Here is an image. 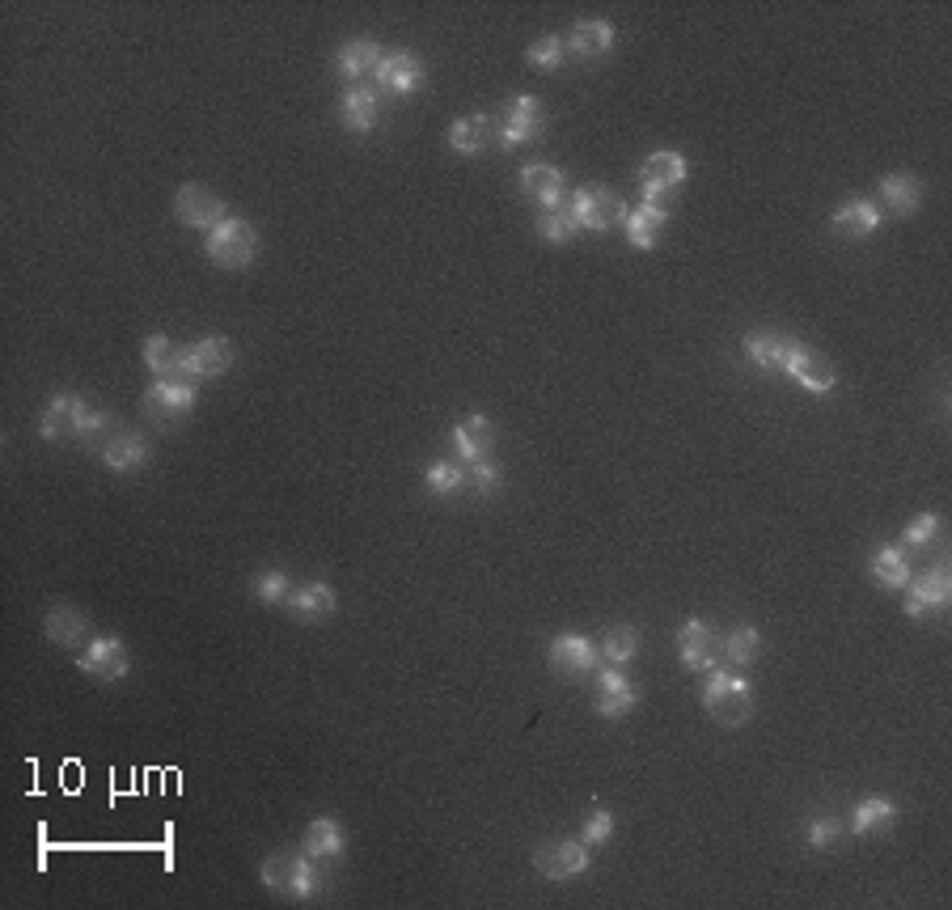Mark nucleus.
I'll return each mask as SVG.
<instances>
[{"instance_id":"45","label":"nucleus","mask_w":952,"mask_h":910,"mask_svg":"<svg viewBox=\"0 0 952 910\" xmlns=\"http://www.w3.org/2000/svg\"><path fill=\"white\" fill-rule=\"evenodd\" d=\"M834 838H843V822H834V818H821L809 826V847H830Z\"/></svg>"},{"instance_id":"21","label":"nucleus","mask_w":952,"mask_h":910,"mask_svg":"<svg viewBox=\"0 0 952 910\" xmlns=\"http://www.w3.org/2000/svg\"><path fill=\"white\" fill-rule=\"evenodd\" d=\"M495 445V432H491L488 415H466L462 424L453 428V449L462 453L466 462H483Z\"/></svg>"},{"instance_id":"29","label":"nucleus","mask_w":952,"mask_h":910,"mask_svg":"<svg viewBox=\"0 0 952 910\" xmlns=\"http://www.w3.org/2000/svg\"><path fill=\"white\" fill-rule=\"evenodd\" d=\"M300 847H305L309 859H335V855H343L348 838H343V826L335 818H318V822H309Z\"/></svg>"},{"instance_id":"34","label":"nucleus","mask_w":952,"mask_h":910,"mask_svg":"<svg viewBox=\"0 0 952 910\" xmlns=\"http://www.w3.org/2000/svg\"><path fill=\"white\" fill-rule=\"evenodd\" d=\"M610 43H614V26H610V22H580V26L571 30V39H568V47L580 59L605 56V52H610Z\"/></svg>"},{"instance_id":"11","label":"nucleus","mask_w":952,"mask_h":910,"mask_svg":"<svg viewBox=\"0 0 952 910\" xmlns=\"http://www.w3.org/2000/svg\"><path fill=\"white\" fill-rule=\"evenodd\" d=\"M550 669L563 678V682H580L598 669V648L593 639L584 635H555L550 639Z\"/></svg>"},{"instance_id":"17","label":"nucleus","mask_w":952,"mask_h":910,"mask_svg":"<svg viewBox=\"0 0 952 910\" xmlns=\"http://www.w3.org/2000/svg\"><path fill=\"white\" fill-rule=\"evenodd\" d=\"M233 343L225 335H208V339H195L187 348V377H220L229 364H233Z\"/></svg>"},{"instance_id":"18","label":"nucleus","mask_w":952,"mask_h":910,"mask_svg":"<svg viewBox=\"0 0 952 910\" xmlns=\"http://www.w3.org/2000/svg\"><path fill=\"white\" fill-rule=\"evenodd\" d=\"M830 229H834L839 238H846V242H860V238H868V233L880 229V212H876V204H868V199H851V204H843V208L830 217Z\"/></svg>"},{"instance_id":"24","label":"nucleus","mask_w":952,"mask_h":910,"mask_svg":"<svg viewBox=\"0 0 952 910\" xmlns=\"http://www.w3.org/2000/svg\"><path fill=\"white\" fill-rule=\"evenodd\" d=\"M288 610L300 623H322V618L335 614V589H330L327 580H314V584H305V589H297L288 597Z\"/></svg>"},{"instance_id":"5","label":"nucleus","mask_w":952,"mask_h":910,"mask_svg":"<svg viewBox=\"0 0 952 910\" xmlns=\"http://www.w3.org/2000/svg\"><path fill=\"white\" fill-rule=\"evenodd\" d=\"M195 412V386L187 377H157L153 386L144 390V415L157 428H174Z\"/></svg>"},{"instance_id":"26","label":"nucleus","mask_w":952,"mask_h":910,"mask_svg":"<svg viewBox=\"0 0 952 910\" xmlns=\"http://www.w3.org/2000/svg\"><path fill=\"white\" fill-rule=\"evenodd\" d=\"M521 191L529 195L534 204L550 208L555 199H563V169L546 166V162H534V166L521 169Z\"/></svg>"},{"instance_id":"19","label":"nucleus","mask_w":952,"mask_h":910,"mask_svg":"<svg viewBox=\"0 0 952 910\" xmlns=\"http://www.w3.org/2000/svg\"><path fill=\"white\" fill-rule=\"evenodd\" d=\"M665 224H669L665 208L644 199L635 212H626V221H623L626 242H631V246H639V250H653L656 242H660V233H665Z\"/></svg>"},{"instance_id":"33","label":"nucleus","mask_w":952,"mask_h":910,"mask_svg":"<svg viewBox=\"0 0 952 910\" xmlns=\"http://www.w3.org/2000/svg\"><path fill=\"white\" fill-rule=\"evenodd\" d=\"M491 140V119L488 114H462L453 128H449V144H453V153H483Z\"/></svg>"},{"instance_id":"4","label":"nucleus","mask_w":952,"mask_h":910,"mask_svg":"<svg viewBox=\"0 0 952 910\" xmlns=\"http://www.w3.org/2000/svg\"><path fill=\"white\" fill-rule=\"evenodd\" d=\"M208 259L225 267V272H238L245 267L250 259H254V250H259V233H254V224L242 221V217H225L217 229H208Z\"/></svg>"},{"instance_id":"15","label":"nucleus","mask_w":952,"mask_h":910,"mask_svg":"<svg viewBox=\"0 0 952 910\" xmlns=\"http://www.w3.org/2000/svg\"><path fill=\"white\" fill-rule=\"evenodd\" d=\"M174 217L190 229H217L225 221V204H220V195H212L208 187H199V183H187V187H178L174 195Z\"/></svg>"},{"instance_id":"12","label":"nucleus","mask_w":952,"mask_h":910,"mask_svg":"<svg viewBox=\"0 0 952 910\" xmlns=\"http://www.w3.org/2000/svg\"><path fill=\"white\" fill-rule=\"evenodd\" d=\"M546 128V114H543V102L534 98V94H521L513 98L508 107H504V119H500V144H529V140H538Z\"/></svg>"},{"instance_id":"8","label":"nucleus","mask_w":952,"mask_h":910,"mask_svg":"<svg viewBox=\"0 0 952 910\" xmlns=\"http://www.w3.org/2000/svg\"><path fill=\"white\" fill-rule=\"evenodd\" d=\"M77 665H81L85 678H94V682H119V678H128V669H132V653H128L123 639L107 635V639H94Z\"/></svg>"},{"instance_id":"31","label":"nucleus","mask_w":952,"mask_h":910,"mask_svg":"<svg viewBox=\"0 0 952 910\" xmlns=\"http://www.w3.org/2000/svg\"><path fill=\"white\" fill-rule=\"evenodd\" d=\"M894 822H898V809L885 797H868L855 804V822H851V826H855V834H864V838H876V834H889Z\"/></svg>"},{"instance_id":"44","label":"nucleus","mask_w":952,"mask_h":910,"mask_svg":"<svg viewBox=\"0 0 952 910\" xmlns=\"http://www.w3.org/2000/svg\"><path fill=\"white\" fill-rule=\"evenodd\" d=\"M614 834V813H605V809H598L589 822H584V830H580V838L589 843V847H598V843H605Z\"/></svg>"},{"instance_id":"16","label":"nucleus","mask_w":952,"mask_h":910,"mask_svg":"<svg viewBox=\"0 0 952 910\" xmlns=\"http://www.w3.org/2000/svg\"><path fill=\"white\" fill-rule=\"evenodd\" d=\"M686 174H690V166H686V157L681 153H653L648 162H644V169H639V187H644V199L648 204H656L660 195H669V191H678L681 183H686Z\"/></svg>"},{"instance_id":"1","label":"nucleus","mask_w":952,"mask_h":910,"mask_svg":"<svg viewBox=\"0 0 952 910\" xmlns=\"http://www.w3.org/2000/svg\"><path fill=\"white\" fill-rule=\"evenodd\" d=\"M81 441L107 462L110 470H140L149 462V441L136 437V432H128L114 415H94L85 419V432Z\"/></svg>"},{"instance_id":"2","label":"nucleus","mask_w":952,"mask_h":910,"mask_svg":"<svg viewBox=\"0 0 952 910\" xmlns=\"http://www.w3.org/2000/svg\"><path fill=\"white\" fill-rule=\"evenodd\" d=\"M259 877L263 885L280 893V898H314L318 893V868L309 864V855L305 852H275L263 859V868H259Z\"/></svg>"},{"instance_id":"23","label":"nucleus","mask_w":952,"mask_h":910,"mask_svg":"<svg viewBox=\"0 0 952 910\" xmlns=\"http://www.w3.org/2000/svg\"><path fill=\"white\" fill-rule=\"evenodd\" d=\"M183 357H187V348H178L169 335H149V339H144V364H149L157 377H187V360Z\"/></svg>"},{"instance_id":"40","label":"nucleus","mask_w":952,"mask_h":910,"mask_svg":"<svg viewBox=\"0 0 952 910\" xmlns=\"http://www.w3.org/2000/svg\"><path fill=\"white\" fill-rule=\"evenodd\" d=\"M568 56V43L559 39V34H546V39H534L529 43V64L534 68H559Z\"/></svg>"},{"instance_id":"13","label":"nucleus","mask_w":952,"mask_h":910,"mask_svg":"<svg viewBox=\"0 0 952 910\" xmlns=\"http://www.w3.org/2000/svg\"><path fill=\"white\" fill-rule=\"evenodd\" d=\"M678 653H681V661H686V669L708 673V669H715V657L724 653V639H720L715 627H708L703 618H690V623H681Z\"/></svg>"},{"instance_id":"20","label":"nucleus","mask_w":952,"mask_h":910,"mask_svg":"<svg viewBox=\"0 0 952 910\" xmlns=\"http://www.w3.org/2000/svg\"><path fill=\"white\" fill-rule=\"evenodd\" d=\"M339 73L348 77V81H369V77H377L381 73V64H385V52H381L377 43H369V39H355V43H348L343 52H339Z\"/></svg>"},{"instance_id":"10","label":"nucleus","mask_w":952,"mask_h":910,"mask_svg":"<svg viewBox=\"0 0 952 910\" xmlns=\"http://www.w3.org/2000/svg\"><path fill=\"white\" fill-rule=\"evenodd\" d=\"M571 204H576V221H580V229H593V233L614 229V224L626 221L623 195H614L610 187H584Z\"/></svg>"},{"instance_id":"32","label":"nucleus","mask_w":952,"mask_h":910,"mask_svg":"<svg viewBox=\"0 0 952 910\" xmlns=\"http://www.w3.org/2000/svg\"><path fill=\"white\" fill-rule=\"evenodd\" d=\"M880 195H885V204H889V212H915L919 204H923V183L915 178V174H885L880 178Z\"/></svg>"},{"instance_id":"22","label":"nucleus","mask_w":952,"mask_h":910,"mask_svg":"<svg viewBox=\"0 0 952 910\" xmlns=\"http://www.w3.org/2000/svg\"><path fill=\"white\" fill-rule=\"evenodd\" d=\"M576 233H580V221H576V204H571L568 195L555 199L550 208H543V217H538V238H543V242L568 246Z\"/></svg>"},{"instance_id":"43","label":"nucleus","mask_w":952,"mask_h":910,"mask_svg":"<svg viewBox=\"0 0 952 910\" xmlns=\"http://www.w3.org/2000/svg\"><path fill=\"white\" fill-rule=\"evenodd\" d=\"M935 534H940V517H935V513H923V517H915V522L906 525L901 542H906V547H927Z\"/></svg>"},{"instance_id":"9","label":"nucleus","mask_w":952,"mask_h":910,"mask_svg":"<svg viewBox=\"0 0 952 910\" xmlns=\"http://www.w3.org/2000/svg\"><path fill=\"white\" fill-rule=\"evenodd\" d=\"M534 868L543 873L546 881H576L589 873V852H584V838L571 843V838H559V843H546L534 855Z\"/></svg>"},{"instance_id":"25","label":"nucleus","mask_w":952,"mask_h":910,"mask_svg":"<svg viewBox=\"0 0 952 910\" xmlns=\"http://www.w3.org/2000/svg\"><path fill=\"white\" fill-rule=\"evenodd\" d=\"M635 708V687L626 682L614 665H605L598 678V712L601 716H626Z\"/></svg>"},{"instance_id":"28","label":"nucleus","mask_w":952,"mask_h":910,"mask_svg":"<svg viewBox=\"0 0 952 910\" xmlns=\"http://www.w3.org/2000/svg\"><path fill=\"white\" fill-rule=\"evenodd\" d=\"M381 119V98L373 89H364V85H355L348 89V98H343V128L348 132H373Z\"/></svg>"},{"instance_id":"7","label":"nucleus","mask_w":952,"mask_h":910,"mask_svg":"<svg viewBox=\"0 0 952 910\" xmlns=\"http://www.w3.org/2000/svg\"><path fill=\"white\" fill-rule=\"evenodd\" d=\"M784 369H788L791 377H796V382H800L805 390H813V394H830V390H834V382H839V369L830 364V357H821L817 348L800 343V339H791Z\"/></svg>"},{"instance_id":"41","label":"nucleus","mask_w":952,"mask_h":910,"mask_svg":"<svg viewBox=\"0 0 952 910\" xmlns=\"http://www.w3.org/2000/svg\"><path fill=\"white\" fill-rule=\"evenodd\" d=\"M254 597L263 602V606H284L288 597H293V584L284 572H263V577L254 580Z\"/></svg>"},{"instance_id":"39","label":"nucleus","mask_w":952,"mask_h":910,"mask_svg":"<svg viewBox=\"0 0 952 910\" xmlns=\"http://www.w3.org/2000/svg\"><path fill=\"white\" fill-rule=\"evenodd\" d=\"M466 487V470L453 467V462H436L428 467V492L433 496H458Z\"/></svg>"},{"instance_id":"30","label":"nucleus","mask_w":952,"mask_h":910,"mask_svg":"<svg viewBox=\"0 0 952 910\" xmlns=\"http://www.w3.org/2000/svg\"><path fill=\"white\" fill-rule=\"evenodd\" d=\"M47 639L59 644V648H77V644L89 639V618L73 606H55L47 614Z\"/></svg>"},{"instance_id":"37","label":"nucleus","mask_w":952,"mask_h":910,"mask_svg":"<svg viewBox=\"0 0 952 910\" xmlns=\"http://www.w3.org/2000/svg\"><path fill=\"white\" fill-rule=\"evenodd\" d=\"M635 653H639V635H635V627L619 623V627H610V632L601 635V661L605 665L623 669L626 661H635Z\"/></svg>"},{"instance_id":"27","label":"nucleus","mask_w":952,"mask_h":910,"mask_svg":"<svg viewBox=\"0 0 952 910\" xmlns=\"http://www.w3.org/2000/svg\"><path fill=\"white\" fill-rule=\"evenodd\" d=\"M377 81L390 89V94H415L419 85H424V64L411 56V52H394V56H385L381 64Z\"/></svg>"},{"instance_id":"38","label":"nucleus","mask_w":952,"mask_h":910,"mask_svg":"<svg viewBox=\"0 0 952 910\" xmlns=\"http://www.w3.org/2000/svg\"><path fill=\"white\" fill-rule=\"evenodd\" d=\"M758 653H762V635L758 627H736L729 639H724V657L733 665H749V661H758Z\"/></svg>"},{"instance_id":"35","label":"nucleus","mask_w":952,"mask_h":910,"mask_svg":"<svg viewBox=\"0 0 952 910\" xmlns=\"http://www.w3.org/2000/svg\"><path fill=\"white\" fill-rule=\"evenodd\" d=\"M788 348H791V339H784V335H775V331H758V335L745 339V357L754 360L758 369H770V373L784 369Z\"/></svg>"},{"instance_id":"6","label":"nucleus","mask_w":952,"mask_h":910,"mask_svg":"<svg viewBox=\"0 0 952 910\" xmlns=\"http://www.w3.org/2000/svg\"><path fill=\"white\" fill-rule=\"evenodd\" d=\"M906 589H910V593H906V614H910V618H940L952 597V577L944 563H935V568H927L919 580H910Z\"/></svg>"},{"instance_id":"42","label":"nucleus","mask_w":952,"mask_h":910,"mask_svg":"<svg viewBox=\"0 0 952 910\" xmlns=\"http://www.w3.org/2000/svg\"><path fill=\"white\" fill-rule=\"evenodd\" d=\"M466 487H474L479 496H495V487H500V470L491 467L488 458H483V462H470V470H466Z\"/></svg>"},{"instance_id":"3","label":"nucleus","mask_w":952,"mask_h":910,"mask_svg":"<svg viewBox=\"0 0 952 910\" xmlns=\"http://www.w3.org/2000/svg\"><path fill=\"white\" fill-rule=\"evenodd\" d=\"M703 712L724 728H741L754 716V690L736 673H711L703 687Z\"/></svg>"},{"instance_id":"14","label":"nucleus","mask_w":952,"mask_h":910,"mask_svg":"<svg viewBox=\"0 0 952 910\" xmlns=\"http://www.w3.org/2000/svg\"><path fill=\"white\" fill-rule=\"evenodd\" d=\"M85 419H89V412H85V403L77 394H55L52 403H47V412H43V419H39V432L47 441H73V437L81 441Z\"/></svg>"},{"instance_id":"36","label":"nucleus","mask_w":952,"mask_h":910,"mask_svg":"<svg viewBox=\"0 0 952 910\" xmlns=\"http://www.w3.org/2000/svg\"><path fill=\"white\" fill-rule=\"evenodd\" d=\"M872 580L885 584V589H906L910 584V559L901 547H885V551L872 555Z\"/></svg>"}]
</instances>
